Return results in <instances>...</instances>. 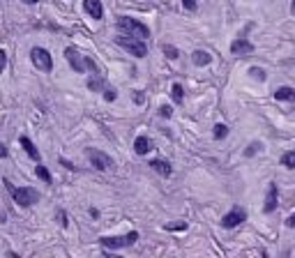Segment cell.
<instances>
[{
	"label": "cell",
	"instance_id": "cell-3",
	"mask_svg": "<svg viewBox=\"0 0 295 258\" xmlns=\"http://www.w3.org/2000/svg\"><path fill=\"white\" fill-rule=\"evenodd\" d=\"M115 44L122 46L127 53H132L134 58H145L148 55V44L143 39H134V37H127V35H120L115 37Z\"/></svg>",
	"mask_w": 295,
	"mask_h": 258
},
{
	"label": "cell",
	"instance_id": "cell-29",
	"mask_svg": "<svg viewBox=\"0 0 295 258\" xmlns=\"http://www.w3.org/2000/svg\"><path fill=\"white\" fill-rule=\"evenodd\" d=\"M159 115H161V118H171V115H173V109H171V106H161Z\"/></svg>",
	"mask_w": 295,
	"mask_h": 258
},
{
	"label": "cell",
	"instance_id": "cell-27",
	"mask_svg": "<svg viewBox=\"0 0 295 258\" xmlns=\"http://www.w3.org/2000/svg\"><path fill=\"white\" fill-rule=\"evenodd\" d=\"M182 7L189 9V12H196L198 5H196V0H182Z\"/></svg>",
	"mask_w": 295,
	"mask_h": 258
},
{
	"label": "cell",
	"instance_id": "cell-11",
	"mask_svg": "<svg viewBox=\"0 0 295 258\" xmlns=\"http://www.w3.org/2000/svg\"><path fill=\"white\" fill-rule=\"evenodd\" d=\"M277 205H279V198H277V184L270 182V187H267V196H265V205H263V212H265V214H270V212L277 210Z\"/></svg>",
	"mask_w": 295,
	"mask_h": 258
},
{
	"label": "cell",
	"instance_id": "cell-22",
	"mask_svg": "<svg viewBox=\"0 0 295 258\" xmlns=\"http://www.w3.org/2000/svg\"><path fill=\"white\" fill-rule=\"evenodd\" d=\"M226 136H228V127H226L224 122H217L215 124V138L221 141V138H226Z\"/></svg>",
	"mask_w": 295,
	"mask_h": 258
},
{
	"label": "cell",
	"instance_id": "cell-9",
	"mask_svg": "<svg viewBox=\"0 0 295 258\" xmlns=\"http://www.w3.org/2000/svg\"><path fill=\"white\" fill-rule=\"evenodd\" d=\"M83 9H86V14L90 18H95V21H101V16H104L101 0H83Z\"/></svg>",
	"mask_w": 295,
	"mask_h": 258
},
{
	"label": "cell",
	"instance_id": "cell-35",
	"mask_svg": "<svg viewBox=\"0 0 295 258\" xmlns=\"http://www.w3.org/2000/svg\"><path fill=\"white\" fill-rule=\"evenodd\" d=\"M290 14H293V16H295V0H293V3H290Z\"/></svg>",
	"mask_w": 295,
	"mask_h": 258
},
{
	"label": "cell",
	"instance_id": "cell-7",
	"mask_svg": "<svg viewBox=\"0 0 295 258\" xmlns=\"http://www.w3.org/2000/svg\"><path fill=\"white\" fill-rule=\"evenodd\" d=\"M30 60L39 72H51V69H53V58H51V53L46 49H41V46H35V49L30 51Z\"/></svg>",
	"mask_w": 295,
	"mask_h": 258
},
{
	"label": "cell",
	"instance_id": "cell-19",
	"mask_svg": "<svg viewBox=\"0 0 295 258\" xmlns=\"http://www.w3.org/2000/svg\"><path fill=\"white\" fill-rule=\"evenodd\" d=\"M35 175H37V178H39V180H44L46 184H51V182H53V178H51L49 168H46V166H41V164H37V166H35Z\"/></svg>",
	"mask_w": 295,
	"mask_h": 258
},
{
	"label": "cell",
	"instance_id": "cell-36",
	"mask_svg": "<svg viewBox=\"0 0 295 258\" xmlns=\"http://www.w3.org/2000/svg\"><path fill=\"white\" fill-rule=\"evenodd\" d=\"M23 3H28V5H35V3H39V0H23Z\"/></svg>",
	"mask_w": 295,
	"mask_h": 258
},
{
	"label": "cell",
	"instance_id": "cell-31",
	"mask_svg": "<svg viewBox=\"0 0 295 258\" xmlns=\"http://www.w3.org/2000/svg\"><path fill=\"white\" fill-rule=\"evenodd\" d=\"M60 217V226H67V217H65V212H58Z\"/></svg>",
	"mask_w": 295,
	"mask_h": 258
},
{
	"label": "cell",
	"instance_id": "cell-21",
	"mask_svg": "<svg viewBox=\"0 0 295 258\" xmlns=\"http://www.w3.org/2000/svg\"><path fill=\"white\" fill-rule=\"evenodd\" d=\"M161 51H164V55L168 60H178L180 58V51L175 49V46H171V44H164V46H161Z\"/></svg>",
	"mask_w": 295,
	"mask_h": 258
},
{
	"label": "cell",
	"instance_id": "cell-28",
	"mask_svg": "<svg viewBox=\"0 0 295 258\" xmlns=\"http://www.w3.org/2000/svg\"><path fill=\"white\" fill-rule=\"evenodd\" d=\"M5 67H7V53H5V51L0 49V74L5 72Z\"/></svg>",
	"mask_w": 295,
	"mask_h": 258
},
{
	"label": "cell",
	"instance_id": "cell-33",
	"mask_svg": "<svg viewBox=\"0 0 295 258\" xmlns=\"http://www.w3.org/2000/svg\"><path fill=\"white\" fill-rule=\"evenodd\" d=\"M101 258H122V256H118V253H109V251H106V253H101Z\"/></svg>",
	"mask_w": 295,
	"mask_h": 258
},
{
	"label": "cell",
	"instance_id": "cell-26",
	"mask_svg": "<svg viewBox=\"0 0 295 258\" xmlns=\"http://www.w3.org/2000/svg\"><path fill=\"white\" fill-rule=\"evenodd\" d=\"M258 150H261V143H258V141H254L251 145H249L247 150H244V157H254V155H256Z\"/></svg>",
	"mask_w": 295,
	"mask_h": 258
},
{
	"label": "cell",
	"instance_id": "cell-10",
	"mask_svg": "<svg viewBox=\"0 0 295 258\" xmlns=\"http://www.w3.org/2000/svg\"><path fill=\"white\" fill-rule=\"evenodd\" d=\"M230 53L249 55V53H254V44L249 39H244V37H238V39H233V44H230Z\"/></svg>",
	"mask_w": 295,
	"mask_h": 258
},
{
	"label": "cell",
	"instance_id": "cell-13",
	"mask_svg": "<svg viewBox=\"0 0 295 258\" xmlns=\"http://www.w3.org/2000/svg\"><path fill=\"white\" fill-rule=\"evenodd\" d=\"M148 166H150V168L155 170V173H159L161 178H168V175L173 173V168H171V164H168L166 159H152Z\"/></svg>",
	"mask_w": 295,
	"mask_h": 258
},
{
	"label": "cell",
	"instance_id": "cell-23",
	"mask_svg": "<svg viewBox=\"0 0 295 258\" xmlns=\"http://www.w3.org/2000/svg\"><path fill=\"white\" fill-rule=\"evenodd\" d=\"M249 76L256 78V81H265V72H263L261 67H251L249 69Z\"/></svg>",
	"mask_w": 295,
	"mask_h": 258
},
{
	"label": "cell",
	"instance_id": "cell-4",
	"mask_svg": "<svg viewBox=\"0 0 295 258\" xmlns=\"http://www.w3.org/2000/svg\"><path fill=\"white\" fill-rule=\"evenodd\" d=\"M138 240V233L136 230H132V233H127V235H113V238H101L99 242H101V247H106V249H122V247H132L134 242Z\"/></svg>",
	"mask_w": 295,
	"mask_h": 258
},
{
	"label": "cell",
	"instance_id": "cell-14",
	"mask_svg": "<svg viewBox=\"0 0 295 258\" xmlns=\"http://www.w3.org/2000/svg\"><path fill=\"white\" fill-rule=\"evenodd\" d=\"M21 145H23V150H26V155L30 157V159H35L37 164H39L41 155H39V150H37V147H35V143H32L28 136H21Z\"/></svg>",
	"mask_w": 295,
	"mask_h": 258
},
{
	"label": "cell",
	"instance_id": "cell-24",
	"mask_svg": "<svg viewBox=\"0 0 295 258\" xmlns=\"http://www.w3.org/2000/svg\"><path fill=\"white\" fill-rule=\"evenodd\" d=\"M104 99L106 101H115V99H118V90H115V88H104Z\"/></svg>",
	"mask_w": 295,
	"mask_h": 258
},
{
	"label": "cell",
	"instance_id": "cell-5",
	"mask_svg": "<svg viewBox=\"0 0 295 258\" xmlns=\"http://www.w3.org/2000/svg\"><path fill=\"white\" fill-rule=\"evenodd\" d=\"M86 157H88V161L92 164V168H97V170H109V168H113V164H115V161L111 159L106 152L95 150V147H88Z\"/></svg>",
	"mask_w": 295,
	"mask_h": 258
},
{
	"label": "cell",
	"instance_id": "cell-12",
	"mask_svg": "<svg viewBox=\"0 0 295 258\" xmlns=\"http://www.w3.org/2000/svg\"><path fill=\"white\" fill-rule=\"evenodd\" d=\"M155 150V143H152V138H148V136H138L136 141H134V152L136 155H148V152H152Z\"/></svg>",
	"mask_w": 295,
	"mask_h": 258
},
{
	"label": "cell",
	"instance_id": "cell-20",
	"mask_svg": "<svg viewBox=\"0 0 295 258\" xmlns=\"http://www.w3.org/2000/svg\"><path fill=\"white\" fill-rule=\"evenodd\" d=\"M171 97H173L175 104H182L184 101V90H182L180 83H173V88H171Z\"/></svg>",
	"mask_w": 295,
	"mask_h": 258
},
{
	"label": "cell",
	"instance_id": "cell-6",
	"mask_svg": "<svg viewBox=\"0 0 295 258\" xmlns=\"http://www.w3.org/2000/svg\"><path fill=\"white\" fill-rule=\"evenodd\" d=\"M65 58L72 64L74 72H78V74L88 72V55H81V51H78L76 46H67V49H65Z\"/></svg>",
	"mask_w": 295,
	"mask_h": 258
},
{
	"label": "cell",
	"instance_id": "cell-30",
	"mask_svg": "<svg viewBox=\"0 0 295 258\" xmlns=\"http://www.w3.org/2000/svg\"><path fill=\"white\" fill-rule=\"evenodd\" d=\"M60 164H62V166H65V168H69V170H76V166H72V164H69V161H67V159H60Z\"/></svg>",
	"mask_w": 295,
	"mask_h": 258
},
{
	"label": "cell",
	"instance_id": "cell-8",
	"mask_svg": "<svg viewBox=\"0 0 295 258\" xmlns=\"http://www.w3.org/2000/svg\"><path fill=\"white\" fill-rule=\"evenodd\" d=\"M242 221H247V210L240 205L230 207V212H226V214L221 217V226H224V228H235V226H240Z\"/></svg>",
	"mask_w": 295,
	"mask_h": 258
},
{
	"label": "cell",
	"instance_id": "cell-18",
	"mask_svg": "<svg viewBox=\"0 0 295 258\" xmlns=\"http://www.w3.org/2000/svg\"><path fill=\"white\" fill-rule=\"evenodd\" d=\"M279 164L286 166V168H295V150H288L279 157Z\"/></svg>",
	"mask_w": 295,
	"mask_h": 258
},
{
	"label": "cell",
	"instance_id": "cell-15",
	"mask_svg": "<svg viewBox=\"0 0 295 258\" xmlns=\"http://www.w3.org/2000/svg\"><path fill=\"white\" fill-rule=\"evenodd\" d=\"M275 99L279 101H293L295 104V88H288V85H281L275 90Z\"/></svg>",
	"mask_w": 295,
	"mask_h": 258
},
{
	"label": "cell",
	"instance_id": "cell-34",
	"mask_svg": "<svg viewBox=\"0 0 295 258\" xmlns=\"http://www.w3.org/2000/svg\"><path fill=\"white\" fill-rule=\"evenodd\" d=\"M7 155H9V152H7V147H5L3 143H0V157H7Z\"/></svg>",
	"mask_w": 295,
	"mask_h": 258
},
{
	"label": "cell",
	"instance_id": "cell-16",
	"mask_svg": "<svg viewBox=\"0 0 295 258\" xmlns=\"http://www.w3.org/2000/svg\"><path fill=\"white\" fill-rule=\"evenodd\" d=\"M192 62L196 64V67H207V64L212 62V55L207 53V51L198 49V51H194V53H192Z\"/></svg>",
	"mask_w": 295,
	"mask_h": 258
},
{
	"label": "cell",
	"instance_id": "cell-25",
	"mask_svg": "<svg viewBox=\"0 0 295 258\" xmlns=\"http://www.w3.org/2000/svg\"><path fill=\"white\" fill-rule=\"evenodd\" d=\"M132 99H134V104H136V106L145 104V95H143V90H134L132 92Z\"/></svg>",
	"mask_w": 295,
	"mask_h": 258
},
{
	"label": "cell",
	"instance_id": "cell-2",
	"mask_svg": "<svg viewBox=\"0 0 295 258\" xmlns=\"http://www.w3.org/2000/svg\"><path fill=\"white\" fill-rule=\"evenodd\" d=\"M3 182H5V187H7V191L12 193V198L21 207H30V205H35V203L39 201V191H37V189H32V187H14L9 180H3Z\"/></svg>",
	"mask_w": 295,
	"mask_h": 258
},
{
	"label": "cell",
	"instance_id": "cell-32",
	"mask_svg": "<svg viewBox=\"0 0 295 258\" xmlns=\"http://www.w3.org/2000/svg\"><path fill=\"white\" fill-rule=\"evenodd\" d=\"M286 224H288V226H290V228H295V214H290V217H288V219H286Z\"/></svg>",
	"mask_w": 295,
	"mask_h": 258
},
{
	"label": "cell",
	"instance_id": "cell-17",
	"mask_svg": "<svg viewBox=\"0 0 295 258\" xmlns=\"http://www.w3.org/2000/svg\"><path fill=\"white\" fill-rule=\"evenodd\" d=\"M104 88V74H92L90 78H88V90L97 92Z\"/></svg>",
	"mask_w": 295,
	"mask_h": 258
},
{
	"label": "cell",
	"instance_id": "cell-1",
	"mask_svg": "<svg viewBox=\"0 0 295 258\" xmlns=\"http://www.w3.org/2000/svg\"><path fill=\"white\" fill-rule=\"evenodd\" d=\"M118 30L120 35H127V37L143 39V41L150 37V30H148L145 23H141L138 18H132V16H118Z\"/></svg>",
	"mask_w": 295,
	"mask_h": 258
}]
</instances>
